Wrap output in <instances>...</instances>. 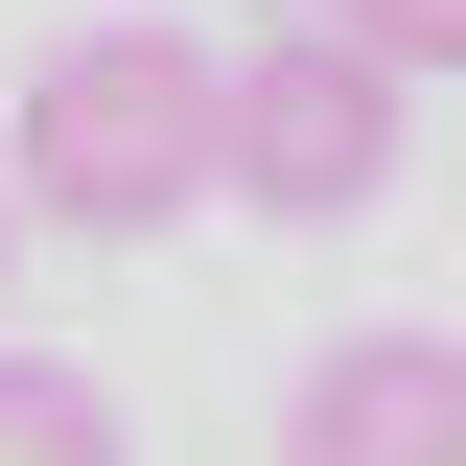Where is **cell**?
<instances>
[{
	"label": "cell",
	"mask_w": 466,
	"mask_h": 466,
	"mask_svg": "<svg viewBox=\"0 0 466 466\" xmlns=\"http://www.w3.org/2000/svg\"><path fill=\"white\" fill-rule=\"evenodd\" d=\"M0 140H24V210L47 233H187L233 187V47H187V24H70Z\"/></svg>",
	"instance_id": "1"
},
{
	"label": "cell",
	"mask_w": 466,
	"mask_h": 466,
	"mask_svg": "<svg viewBox=\"0 0 466 466\" xmlns=\"http://www.w3.org/2000/svg\"><path fill=\"white\" fill-rule=\"evenodd\" d=\"M397 94L420 70L373 47V24H257V47H233V210L350 233L373 187H397Z\"/></svg>",
	"instance_id": "2"
},
{
	"label": "cell",
	"mask_w": 466,
	"mask_h": 466,
	"mask_svg": "<svg viewBox=\"0 0 466 466\" xmlns=\"http://www.w3.org/2000/svg\"><path fill=\"white\" fill-rule=\"evenodd\" d=\"M280 466H466V327H327L280 397Z\"/></svg>",
	"instance_id": "3"
},
{
	"label": "cell",
	"mask_w": 466,
	"mask_h": 466,
	"mask_svg": "<svg viewBox=\"0 0 466 466\" xmlns=\"http://www.w3.org/2000/svg\"><path fill=\"white\" fill-rule=\"evenodd\" d=\"M0 466H140V443H116V397L70 350H0Z\"/></svg>",
	"instance_id": "4"
},
{
	"label": "cell",
	"mask_w": 466,
	"mask_h": 466,
	"mask_svg": "<svg viewBox=\"0 0 466 466\" xmlns=\"http://www.w3.org/2000/svg\"><path fill=\"white\" fill-rule=\"evenodd\" d=\"M350 24H373L397 70H466V0H350Z\"/></svg>",
	"instance_id": "5"
},
{
	"label": "cell",
	"mask_w": 466,
	"mask_h": 466,
	"mask_svg": "<svg viewBox=\"0 0 466 466\" xmlns=\"http://www.w3.org/2000/svg\"><path fill=\"white\" fill-rule=\"evenodd\" d=\"M0 257H24V140H0Z\"/></svg>",
	"instance_id": "6"
},
{
	"label": "cell",
	"mask_w": 466,
	"mask_h": 466,
	"mask_svg": "<svg viewBox=\"0 0 466 466\" xmlns=\"http://www.w3.org/2000/svg\"><path fill=\"white\" fill-rule=\"evenodd\" d=\"M257 24H350V0H257Z\"/></svg>",
	"instance_id": "7"
}]
</instances>
